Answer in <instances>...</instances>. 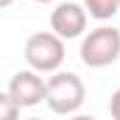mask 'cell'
Listing matches in <instances>:
<instances>
[{"instance_id": "1", "label": "cell", "mask_w": 120, "mask_h": 120, "mask_svg": "<svg viewBox=\"0 0 120 120\" xmlns=\"http://www.w3.org/2000/svg\"><path fill=\"white\" fill-rule=\"evenodd\" d=\"M87 101V84L81 81V75L75 73H53L48 78V95H45V103L53 115H64V117H73L78 115V109L84 106Z\"/></svg>"}, {"instance_id": "2", "label": "cell", "mask_w": 120, "mask_h": 120, "mask_svg": "<svg viewBox=\"0 0 120 120\" xmlns=\"http://www.w3.org/2000/svg\"><path fill=\"white\" fill-rule=\"evenodd\" d=\"M78 56L92 70L115 64L120 59V31L115 25H98V28L87 31V36L81 39Z\"/></svg>"}, {"instance_id": "3", "label": "cell", "mask_w": 120, "mask_h": 120, "mask_svg": "<svg viewBox=\"0 0 120 120\" xmlns=\"http://www.w3.org/2000/svg\"><path fill=\"white\" fill-rule=\"evenodd\" d=\"M25 61L31 70L36 73H59V67L64 64V39L56 36L53 31H36L25 39Z\"/></svg>"}, {"instance_id": "4", "label": "cell", "mask_w": 120, "mask_h": 120, "mask_svg": "<svg viewBox=\"0 0 120 120\" xmlns=\"http://www.w3.org/2000/svg\"><path fill=\"white\" fill-rule=\"evenodd\" d=\"M87 20H90V14L81 3L64 0L50 11V31L56 36H61L64 42L67 39H84L87 36Z\"/></svg>"}, {"instance_id": "5", "label": "cell", "mask_w": 120, "mask_h": 120, "mask_svg": "<svg viewBox=\"0 0 120 120\" xmlns=\"http://www.w3.org/2000/svg\"><path fill=\"white\" fill-rule=\"evenodd\" d=\"M6 92H8L22 109H31V106H39V103L45 101V95H48V81H45L36 70L28 67V70H20V73L11 75Z\"/></svg>"}, {"instance_id": "6", "label": "cell", "mask_w": 120, "mask_h": 120, "mask_svg": "<svg viewBox=\"0 0 120 120\" xmlns=\"http://www.w3.org/2000/svg\"><path fill=\"white\" fill-rule=\"evenodd\" d=\"M84 8L90 17L103 22V20H112L120 11V0H84Z\"/></svg>"}, {"instance_id": "7", "label": "cell", "mask_w": 120, "mask_h": 120, "mask_svg": "<svg viewBox=\"0 0 120 120\" xmlns=\"http://www.w3.org/2000/svg\"><path fill=\"white\" fill-rule=\"evenodd\" d=\"M20 112H22V106L8 92H3L0 95V120H20Z\"/></svg>"}, {"instance_id": "8", "label": "cell", "mask_w": 120, "mask_h": 120, "mask_svg": "<svg viewBox=\"0 0 120 120\" xmlns=\"http://www.w3.org/2000/svg\"><path fill=\"white\" fill-rule=\"evenodd\" d=\"M109 115H112V120H120V90H115L109 98Z\"/></svg>"}, {"instance_id": "9", "label": "cell", "mask_w": 120, "mask_h": 120, "mask_svg": "<svg viewBox=\"0 0 120 120\" xmlns=\"http://www.w3.org/2000/svg\"><path fill=\"white\" fill-rule=\"evenodd\" d=\"M70 120H95V117H92V115H73Z\"/></svg>"}, {"instance_id": "10", "label": "cell", "mask_w": 120, "mask_h": 120, "mask_svg": "<svg viewBox=\"0 0 120 120\" xmlns=\"http://www.w3.org/2000/svg\"><path fill=\"white\" fill-rule=\"evenodd\" d=\"M11 3H14V0H0V6H3V8H8Z\"/></svg>"}, {"instance_id": "11", "label": "cell", "mask_w": 120, "mask_h": 120, "mask_svg": "<svg viewBox=\"0 0 120 120\" xmlns=\"http://www.w3.org/2000/svg\"><path fill=\"white\" fill-rule=\"evenodd\" d=\"M34 3H53V0H34Z\"/></svg>"}, {"instance_id": "12", "label": "cell", "mask_w": 120, "mask_h": 120, "mask_svg": "<svg viewBox=\"0 0 120 120\" xmlns=\"http://www.w3.org/2000/svg\"><path fill=\"white\" fill-rule=\"evenodd\" d=\"M28 120H42V117H28Z\"/></svg>"}]
</instances>
